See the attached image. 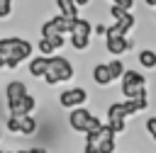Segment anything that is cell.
<instances>
[{"instance_id": "22", "label": "cell", "mask_w": 156, "mask_h": 153, "mask_svg": "<svg viewBox=\"0 0 156 153\" xmlns=\"http://www.w3.org/2000/svg\"><path fill=\"white\" fill-rule=\"evenodd\" d=\"M107 66H110V75H112V80H117V78L124 75V63H122L119 58H115V61L107 63Z\"/></svg>"}, {"instance_id": "20", "label": "cell", "mask_w": 156, "mask_h": 153, "mask_svg": "<svg viewBox=\"0 0 156 153\" xmlns=\"http://www.w3.org/2000/svg\"><path fill=\"white\" fill-rule=\"evenodd\" d=\"M90 32H93L90 22L78 17V19H76V24H73V32H71V34H83V36H90Z\"/></svg>"}, {"instance_id": "27", "label": "cell", "mask_w": 156, "mask_h": 153, "mask_svg": "<svg viewBox=\"0 0 156 153\" xmlns=\"http://www.w3.org/2000/svg\"><path fill=\"white\" fill-rule=\"evenodd\" d=\"M110 15H112V19H115V22H117V19H119V17H122V15H127V12H124V10H119V7H117V5H112V7H110Z\"/></svg>"}, {"instance_id": "12", "label": "cell", "mask_w": 156, "mask_h": 153, "mask_svg": "<svg viewBox=\"0 0 156 153\" xmlns=\"http://www.w3.org/2000/svg\"><path fill=\"white\" fill-rule=\"evenodd\" d=\"M46 70H49V58L46 56H37V58H32V63H29V73L34 75V78H44L46 75Z\"/></svg>"}, {"instance_id": "13", "label": "cell", "mask_w": 156, "mask_h": 153, "mask_svg": "<svg viewBox=\"0 0 156 153\" xmlns=\"http://www.w3.org/2000/svg\"><path fill=\"white\" fill-rule=\"evenodd\" d=\"M136 61H139L141 68H156V51L154 49H141Z\"/></svg>"}, {"instance_id": "33", "label": "cell", "mask_w": 156, "mask_h": 153, "mask_svg": "<svg viewBox=\"0 0 156 153\" xmlns=\"http://www.w3.org/2000/svg\"><path fill=\"white\" fill-rule=\"evenodd\" d=\"M144 2H146L149 7H156V0H144Z\"/></svg>"}, {"instance_id": "19", "label": "cell", "mask_w": 156, "mask_h": 153, "mask_svg": "<svg viewBox=\"0 0 156 153\" xmlns=\"http://www.w3.org/2000/svg\"><path fill=\"white\" fill-rule=\"evenodd\" d=\"M115 24H117V27H119V29H122V32L127 34V32H129V29H132V27L136 24V17H134L132 12H127V15H122V17H119V19L115 22Z\"/></svg>"}, {"instance_id": "8", "label": "cell", "mask_w": 156, "mask_h": 153, "mask_svg": "<svg viewBox=\"0 0 156 153\" xmlns=\"http://www.w3.org/2000/svg\"><path fill=\"white\" fill-rule=\"evenodd\" d=\"M98 153H115V131L110 126H102V131H100Z\"/></svg>"}, {"instance_id": "36", "label": "cell", "mask_w": 156, "mask_h": 153, "mask_svg": "<svg viewBox=\"0 0 156 153\" xmlns=\"http://www.w3.org/2000/svg\"><path fill=\"white\" fill-rule=\"evenodd\" d=\"M0 153H7V151H0Z\"/></svg>"}, {"instance_id": "5", "label": "cell", "mask_w": 156, "mask_h": 153, "mask_svg": "<svg viewBox=\"0 0 156 153\" xmlns=\"http://www.w3.org/2000/svg\"><path fill=\"white\" fill-rule=\"evenodd\" d=\"M5 95H7V107H12V104H17L22 97H27L29 92H27V85H24L22 80H12V83H7Z\"/></svg>"}, {"instance_id": "11", "label": "cell", "mask_w": 156, "mask_h": 153, "mask_svg": "<svg viewBox=\"0 0 156 153\" xmlns=\"http://www.w3.org/2000/svg\"><path fill=\"white\" fill-rule=\"evenodd\" d=\"M56 7H58V17H66V19H78V7L71 2V0H56Z\"/></svg>"}, {"instance_id": "16", "label": "cell", "mask_w": 156, "mask_h": 153, "mask_svg": "<svg viewBox=\"0 0 156 153\" xmlns=\"http://www.w3.org/2000/svg\"><path fill=\"white\" fill-rule=\"evenodd\" d=\"M124 109H127V117H129V114H136V112H141V109H146V97L127 100V102H124Z\"/></svg>"}, {"instance_id": "34", "label": "cell", "mask_w": 156, "mask_h": 153, "mask_svg": "<svg viewBox=\"0 0 156 153\" xmlns=\"http://www.w3.org/2000/svg\"><path fill=\"white\" fill-rule=\"evenodd\" d=\"M0 138H2V131H0Z\"/></svg>"}, {"instance_id": "28", "label": "cell", "mask_w": 156, "mask_h": 153, "mask_svg": "<svg viewBox=\"0 0 156 153\" xmlns=\"http://www.w3.org/2000/svg\"><path fill=\"white\" fill-rule=\"evenodd\" d=\"M93 32H95V34H107V27L98 22V27H93Z\"/></svg>"}, {"instance_id": "7", "label": "cell", "mask_w": 156, "mask_h": 153, "mask_svg": "<svg viewBox=\"0 0 156 153\" xmlns=\"http://www.w3.org/2000/svg\"><path fill=\"white\" fill-rule=\"evenodd\" d=\"M34 107H37V100H34L32 95H27V97H22L17 104H12V107H10V117H17V119L29 117Z\"/></svg>"}, {"instance_id": "38", "label": "cell", "mask_w": 156, "mask_h": 153, "mask_svg": "<svg viewBox=\"0 0 156 153\" xmlns=\"http://www.w3.org/2000/svg\"><path fill=\"white\" fill-rule=\"evenodd\" d=\"M0 2H2V0H0Z\"/></svg>"}, {"instance_id": "32", "label": "cell", "mask_w": 156, "mask_h": 153, "mask_svg": "<svg viewBox=\"0 0 156 153\" xmlns=\"http://www.w3.org/2000/svg\"><path fill=\"white\" fill-rule=\"evenodd\" d=\"M27 153H46V151H44V148H29Z\"/></svg>"}, {"instance_id": "18", "label": "cell", "mask_w": 156, "mask_h": 153, "mask_svg": "<svg viewBox=\"0 0 156 153\" xmlns=\"http://www.w3.org/2000/svg\"><path fill=\"white\" fill-rule=\"evenodd\" d=\"M51 24L58 29V34H66V32H73V19H66V17H54L51 19Z\"/></svg>"}, {"instance_id": "9", "label": "cell", "mask_w": 156, "mask_h": 153, "mask_svg": "<svg viewBox=\"0 0 156 153\" xmlns=\"http://www.w3.org/2000/svg\"><path fill=\"white\" fill-rule=\"evenodd\" d=\"M132 49V41L127 36H119V39H107V51L115 53V56H122L124 51Z\"/></svg>"}, {"instance_id": "31", "label": "cell", "mask_w": 156, "mask_h": 153, "mask_svg": "<svg viewBox=\"0 0 156 153\" xmlns=\"http://www.w3.org/2000/svg\"><path fill=\"white\" fill-rule=\"evenodd\" d=\"M83 153H98V148H93V146H85V148H83Z\"/></svg>"}, {"instance_id": "35", "label": "cell", "mask_w": 156, "mask_h": 153, "mask_svg": "<svg viewBox=\"0 0 156 153\" xmlns=\"http://www.w3.org/2000/svg\"><path fill=\"white\" fill-rule=\"evenodd\" d=\"M20 153H27V151H20Z\"/></svg>"}, {"instance_id": "6", "label": "cell", "mask_w": 156, "mask_h": 153, "mask_svg": "<svg viewBox=\"0 0 156 153\" xmlns=\"http://www.w3.org/2000/svg\"><path fill=\"white\" fill-rule=\"evenodd\" d=\"M41 39H46V41H49L56 51H58V49L63 46V41H66V39H63V34H58V29L51 24V19L41 24Z\"/></svg>"}, {"instance_id": "30", "label": "cell", "mask_w": 156, "mask_h": 153, "mask_svg": "<svg viewBox=\"0 0 156 153\" xmlns=\"http://www.w3.org/2000/svg\"><path fill=\"white\" fill-rule=\"evenodd\" d=\"M0 68H7V56L0 53Z\"/></svg>"}, {"instance_id": "2", "label": "cell", "mask_w": 156, "mask_h": 153, "mask_svg": "<svg viewBox=\"0 0 156 153\" xmlns=\"http://www.w3.org/2000/svg\"><path fill=\"white\" fill-rule=\"evenodd\" d=\"M71 78H73V66H71V61L63 58V56H51V58H49V70H46L44 80H46L49 85H58V83H66V80H71Z\"/></svg>"}, {"instance_id": "24", "label": "cell", "mask_w": 156, "mask_h": 153, "mask_svg": "<svg viewBox=\"0 0 156 153\" xmlns=\"http://www.w3.org/2000/svg\"><path fill=\"white\" fill-rule=\"evenodd\" d=\"M146 131H149L151 138L156 141V117H149V119H146Z\"/></svg>"}, {"instance_id": "3", "label": "cell", "mask_w": 156, "mask_h": 153, "mask_svg": "<svg viewBox=\"0 0 156 153\" xmlns=\"http://www.w3.org/2000/svg\"><path fill=\"white\" fill-rule=\"evenodd\" d=\"M85 100H88V92H85L83 87H68V90H63V92L58 95V104H61V107H71V109L83 107Z\"/></svg>"}, {"instance_id": "1", "label": "cell", "mask_w": 156, "mask_h": 153, "mask_svg": "<svg viewBox=\"0 0 156 153\" xmlns=\"http://www.w3.org/2000/svg\"><path fill=\"white\" fill-rule=\"evenodd\" d=\"M0 53L7 56V68H17L24 58H29L32 53V44L24 41V39H17V36H10V39H0Z\"/></svg>"}, {"instance_id": "25", "label": "cell", "mask_w": 156, "mask_h": 153, "mask_svg": "<svg viewBox=\"0 0 156 153\" xmlns=\"http://www.w3.org/2000/svg\"><path fill=\"white\" fill-rule=\"evenodd\" d=\"M5 126H7V129H10L12 134H17V131H20V119H17V117H10Z\"/></svg>"}, {"instance_id": "15", "label": "cell", "mask_w": 156, "mask_h": 153, "mask_svg": "<svg viewBox=\"0 0 156 153\" xmlns=\"http://www.w3.org/2000/svg\"><path fill=\"white\" fill-rule=\"evenodd\" d=\"M122 85H146V80H144V75L136 73V70H124Z\"/></svg>"}, {"instance_id": "10", "label": "cell", "mask_w": 156, "mask_h": 153, "mask_svg": "<svg viewBox=\"0 0 156 153\" xmlns=\"http://www.w3.org/2000/svg\"><path fill=\"white\" fill-rule=\"evenodd\" d=\"M93 80L98 83V85H110L112 83V75H110V66L107 63H98L95 68H93Z\"/></svg>"}, {"instance_id": "26", "label": "cell", "mask_w": 156, "mask_h": 153, "mask_svg": "<svg viewBox=\"0 0 156 153\" xmlns=\"http://www.w3.org/2000/svg\"><path fill=\"white\" fill-rule=\"evenodd\" d=\"M112 5H117L119 10H124V12H129L132 10V5H134V0H117V2H112Z\"/></svg>"}, {"instance_id": "29", "label": "cell", "mask_w": 156, "mask_h": 153, "mask_svg": "<svg viewBox=\"0 0 156 153\" xmlns=\"http://www.w3.org/2000/svg\"><path fill=\"white\" fill-rule=\"evenodd\" d=\"M71 2H73V5H76V7H83V5H88V2H90V0H71Z\"/></svg>"}, {"instance_id": "4", "label": "cell", "mask_w": 156, "mask_h": 153, "mask_svg": "<svg viewBox=\"0 0 156 153\" xmlns=\"http://www.w3.org/2000/svg\"><path fill=\"white\" fill-rule=\"evenodd\" d=\"M93 114L85 109V107H78V109H71L68 114V124L73 131H80V134H88V124H90Z\"/></svg>"}, {"instance_id": "14", "label": "cell", "mask_w": 156, "mask_h": 153, "mask_svg": "<svg viewBox=\"0 0 156 153\" xmlns=\"http://www.w3.org/2000/svg\"><path fill=\"white\" fill-rule=\"evenodd\" d=\"M122 95L127 100H139V97H146V87L144 85H122Z\"/></svg>"}, {"instance_id": "23", "label": "cell", "mask_w": 156, "mask_h": 153, "mask_svg": "<svg viewBox=\"0 0 156 153\" xmlns=\"http://www.w3.org/2000/svg\"><path fill=\"white\" fill-rule=\"evenodd\" d=\"M56 49L46 41V39H39V56H46V58H51V53H54Z\"/></svg>"}, {"instance_id": "17", "label": "cell", "mask_w": 156, "mask_h": 153, "mask_svg": "<svg viewBox=\"0 0 156 153\" xmlns=\"http://www.w3.org/2000/svg\"><path fill=\"white\" fill-rule=\"evenodd\" d=\"M37 119H32V117H22L20 119V134H24V136H32L34 131H37Z\"/></svg>"}, {"instance_id": "21", "label": "cell", "mask_w": 156, "mask_h": 153, "mask_svg": "<svg viewBox=\"0 0 156 153\" xmlns=\"http://www.w3.org/2000/svg\"><path fill=\"white\" fill-rule=\"evenodd\" d=\"M88 41H90V36L71 34V44H73V49H78V51H85V49H88Z\"/></svg>"}, {"instance_id": "37", "label": "cell", "mask_w": 156, "mask_h": 153, "mask_svg": "<svg viewBox=\"0 0 156 153\" xmlns=\"http://www.w3.org/2000/svg\"><path fill=\"white\" fill-rule=\"evenodd\" d=\"M112 2H117V0H112Z\"/></svg>"}]
</instances>
